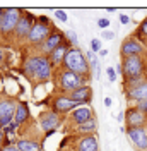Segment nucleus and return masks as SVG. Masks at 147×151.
<instances>
[{"label": "nucleus", "instance_id": "obj_1", "mask_svg": "<svg viewBox=\"0 0 147 151\" xmlns=\"http://www.w3.org/2000/svg\"><path fill=\"white\" fill-rule=\"evenodd\" d=\"M56 69L53 67L51 60L48 55H41V53H31L24 58L22 62V72L24 76L34 81V83H46L53 77V72Z\"/></svg>", "mask_w": 147, "mask_h": 151}, {"label": "nucleus", "instance_id": "obj_2", "mask_svg": "<svg viewBox=\"0 0 147 151\" xmlns=\"http://www.w3.org/2000/svg\"><path fill=\"white\" fill-rule=\"evenodd\" d=\"M87 81H89V77H82V76L72 72V70L64 69V67L56 69L55 83H56L58 91L64 93V94H69V93H72V91H75V89H79V88L86 86L87 84Z\"/></svg>", "mask_w": 147, "mask_h": 151}, {"label": "nucleus", "instance_id": "obj_3", "mask_svg": "<svg viewBox=\"0 0 147 151\" xmlns=\"http://www.w3.org/2000/svg\"><path fill=\"white\" fill-rule=\"evenodd\" d=\"M62 67L67 69V70H72V72H75L79 76H82V77H91V67H89L87 57L81 50V47H72L69 50Z\"/></svg>", "mask_w": 147, "mask_h": 151}, {"label": "nucleus", "instance_id": "obj_4", "mask_svg": "<svg viewBox=\"0 0 147 151\" xmlns=\"http://www.w3.org/2000/svg\"><path fill=\"white\" fill-rule=\"evenodd\" d=\"M21 16H22V9H17V7L0 9V35L12 36Z\"/></svg>", "mask_w": 147, "mask_h": 151}, {"label": "nucleus", "instance_id": "obj_5", "mask_svg": "<svg viewBox=\"0 0 147 151\" xmlns=\"http://www.w3.org/2000/svg\"><path fill=\"white\" fill-rule=\"evenodd\" d=\"M123 65V81H132V79H140L144 77L147 70V62L142 57H128L121 60Z\"/></svg>", "mask_w": 147, "mask_h": 151}, {"label": "nucleus", "instance_id": "obj_6", "mask_svg": "<svg viewBox=\"0 0 147 151\" xmlns=\"http://www.w3.org/2000/svg\"><path fill=\"white\" fill-rule=\"evenodd\" d=\"M75 108H79V105L75 103L69 94L58 93V94H55V96L50 100V110L55 112V113H58V115H62V117L70 115Z\"/></svg>", "mask_w": 147, "mask_h": 151}, {"label": "nucleus", "instance_id": "obj_7", "mask_svg": "<svg viewBox=\"0 0 147 151\" xmlns=\"http://www.w3.org/2000/svg\"><path fill=\"white\" fill-rule=\"evenodd\" d=\"M53 28H55V26H46L43 22H38V19H36V22H34V26L31 29V33H29L28 38H26V43H28L29 47H33V48L38 50V48L48 40V36L51 35Z\"/></svg>", "mask_w": 147, "mask_h": 151}, {"label": "nucleus", "instance_id": "obj_8", "mask_svg": "<svg viewBox=\"0 0 147 151\" xmlns=\"http://www.w3.org/2000/svg\"><path fill=\"white\" fill-rule=\"evenodd\" d=\"M62 120H64L62 115L51 112V110H45V112L39 113V117H38V127L45 134H53L56 129L62 127V124H64Z\"/></svg>", "mask_w": 147, "mask_h": 151}, {"label": "nucleus", "instance_id": "obj_9", "mask_svg": "<svg viewBox=\"0 0 147 151\" xmlns=\"http://www.w3.org/2000/svg\"><path fill=\"white\" fill-rule=\"evenodd\" d=\"M36 19H38V16H34L33 12L22 10V16H21V19H19L17 26H16V31H14L12 36L21 40V41H26V38H28V35L31 33V29H33V26H34Z\"/></svg>", "mask_w": 147, "mask_h": 151}, {"label": "nucleus", "instance_id": "obj_10", "mask_svg": "<svg viewBox=\"0 0 147 151\" xmlns=\"http://www.w3.org/2000/svg\"><path fill=\"white\" fill-rule=\"evenodd\" d=\"M17 103L19 100H16L14 96H9V94L0 96V120H2V127L9 125L14 120V113H16Z\"/></svg>", "mask_w": 147, "mask_h": 151}, {"label": "nucleus", "instance_id": "obj_11", "mask_svg": "<svg viewBox=\"0 0 147 151\" xmlns=\"http://www.w3.org/2000/svg\"><path fill=\"white\" fill-rule=\"evenodd\" d=\"M146 52V45L140 43L135 36H128L127 40H123L121 47H120V57L128 58V57H142Z\"/></svg>", "mask_w": 147, "mask_h": 151}, {"label": "nucleus", "instance_id": "obj_12", "mask_svg": "<svg viewBox=\"0 0 147 151\" xmlns=\"http://www.w3.org/2000/svg\"><path fill=\"white\" fill-rule=\"evenodd\" d=\"M65 41H67V38H65L64 31L53 28V31H51V35L48 36V40H46V41L38 48V50H39V53H41V55H50L55 48H58L60 45H64Z\"/></svg>", "mask_w": 147, "mask_h": 151}, {"label": "nucleus", "instance_id": "obj_13", "mask_svg": "<svg viewBox=\"0 0 147 151\" xmlns=\"http://www.w3.org/2000/svg\"><path fill=\"white\" fill-rule=\"evenodd\" d=\"M128 141L137 151H147V127H133L125 131Z\"/></svg>", "mask_w": 147, "mask_h": 151}, {"label": "nucleus", "instance_id": "obj_14", "mask_svg": "<svg viewBox=\"0 0 147 151\" xmlns=\"http://www.w3.org/2000/svg\"><path fill=\"white\" fill-rule=\"evenodd\" d=\"M146 125H147V113H144L140 108L132 106L125 112V129L146 127Z\"/></svg>", "mask_w": 147, "mask_h": 151}, {"label": "nucleus", "instance_id": "obj_15", "mask_svg": "<svg viewBox=\"0 0 147 151\" xmlns=\"http://www.w3.org/2000/svg\"><path fill=\"white\" fill-rule=\"evenodd\" d=\"M94 117H96V115H94L92 105H84V106L75 108V110L69 115V120H70V124H74V125H79V124L89 122V120L94 119Z\"/></svg>", "mask_w": 147, "mask_h": 151}, {"label": "nucleus", "instance_id": "obj_16", "mask_svg": "<svg viewBox=\"0 0 147 151\" xmlns=\"http://www.w3.org/2000/svg\"><path fill=\"white\" fill-rule=\"evenodd\" d=\"M69 96H70L79 106H84V105H91L92 103L94 91H92V88L89 84H86V86H82V88H79V89L72 91V93H69Z\"/></svg>", "mask_w": 147, "mask_h": 151}, {"label": "nucleus", "instance_id": "obj_17", "mask_svg": "<svg viewBox=\"0 0 147 151\" xmlns=\"http://www.w3.org/2000/svg\"><path fill=\"white\" fill-rule=\"evenodd\" d=\"M72 150L74 151H99V141H98L96 134L81 136V137H77Z\"/></svg>", "mask_w": 147, "mask_h": 151}, {"label": "nucleus", "instance_id": "obj_18", "mask_svg": "<svg viewBox=\"0 0 147 151\" xmlns=\"http://www.w3.org/2000/svg\"><path fill=\"white\" fill-rule=\"evenodd\" d=\"M70 48H72V47H70V43H69V41H65L64 45H60L58 48H55V50L48 55L55 69H60V67L64 65V60H65V57H67V53H69V50H70Z\"/></svg>", "mask_w": 147, "mask_h": 151}, {"label": "nucleus", "instance_id": "obj_19", "mask_svg": "<svg viewBox=\"0 0 147 151\" xmlns=\"http://www.w3.org/2000/svg\"><path fill=\"white\" fill-rule=\"evenodd\" d=\"M31 120V110H29V105L26 101H19L17 108H16V113H14V122L17 124L19 127L26 125V124Z\"/></svg>", "mask_w": 147, "mask_h": 151}, {"label": "nucleus", "instance_id": "obj_20", "mask_svg": "<svg viewBox=\"0 0 147 151\" xmlns=\"http://www.w3.org/2000/svg\"><path fill=\"white\" fill-rule=\"evenodd\" d=\"M125 93H127V100H128V101H133V103L146 101V100H147V81L144 83V84L133 88V89L125 91Z\"/></svg>", "mask_w": 147, "mask_h": 151}, {"label": "nucleus", "instance_id": "obj_21", "mask_svg": "<svg viewBox=\"0 0 147 151\" xmlns=\"http://www.w3.org/2000/svg\"><path fill=\"white\" fill-rule=\"evenodd\" d=\"M96 131H98V120H96V117L91 119L89 122L74 125V132L75 134H81V136H91V134H96Z\"/></svg>", "mask_w": 147, "mask_h": 151}, {"label": "nucleus", "instance_id": "obj_22", "mask_svg": "<svg viewBox=\"0 0 147 151\" xmlns=\"http://www.w3.org/2000/svg\"><path fill=\"white\" fill-rule=\"evenodd\" d=\"M16 146L21 151H41V144L36 139H28V137H19L16 139Z\"/></svg>", "mask_w": 147, "mask_h": 151}, {"label": "nucleus", "instance_id": "obj_23", "mask_svg": "<svg viewBox=\"0 0 147 151\" xmlns=\"http://www.w3.org/2000/svg\"><path fill=\"white\" fill-rule=\"evenodd\" d=\"M86 57H87V62H89V67H91V76L94 79H98L99 72H101V69H99V58H98L96 53H92L91 50L86 52Z\"/></svg>", "mask_w": 147, "mask_h": 151}, {"label": "nucleus", "instance_id": "obj_24", "mask_svg": "<svg viewBox=\"0 0 147 151\" xmlns=\"http://www.w3.org/2000/svg\"><path fill=\"white\" fill-rule=\"evenodd\" d=\"M65 38H67V41L70 43V47H79V41H77V33H75V31H72V29L65 31Z\"/></svg>", "mask_w": 147, "mask_h": 151}, {"label": "nucleus", "instance_id": "obj_25", "mask_svg": "<svg viewBox=\"0 0 147 151\" xmlns=\"http://www.w3.org/2000/svg\"><path fill=\"white\" fill-rule=\"evenodd\" d=\"M89 50H91L92 53H96V55H98V53H99V52L103 50V47H101V40H99V38H92L91 43H89Z\"/></svg>", "mask_w": 147, "mask_h": 151}, {"label": "nucleus", "instance_id": "obj_26", "mask_svg": "<svg viewBox=\"0 0 147 151\" xmlns=\"http://www.w3.org/2000/svg\"><path fill=\"white\" fill-rule=\"evenodd\" d=\"M0 151H21V150L16 146V141H10L9 137H7V139L4 141V144H2V150Z\"/></svg>", "mask_w": 147, "mask_h": 151}, {"label": "nucleus", "instance_id": "obj_27", "mask_svg": "<svg viewBox=\"0 0 147 151\" xmlns=\"http://www.w3.org/2000/svg\"><path fill=\"white\" fill-rule=\"evenodd\" d=\"M19 129V125L16 122H14V120H12V122L9 124V125H5V127H2V131H4V134H5V136H7V137H9V136H12V134H14V132L17 131Z\"/></svg>", "mask_w": 147, "mask_h": 151}, {"label": "nucleus", "instance_id": "obj_28", "mask_svg": "<svg viewBox=\"0 0 147 151\" xmlns=\"http://www.w3.org/2000/svg\"><path fill=\"white\" fill-rule=\"evenodd\" d=\"M110 24H111V21L108 17H99L98 19V28L103 29V31H106V29L110 28Z\"/></svg>", "mask_w": 147, "mask_h": 151}, {"label": "nucleus", "instance_id": "obj_29", "mask_svg": "<svg viewBox=\"0 0 147 151\" xmlns=\"http://www.w3.org/2000/svg\"><path fill=\"white\" fill-rule=\"evenodd\" d=\"M55 17L58 19V21H62V22H67L69 21V16H67V12L62 9H56L55 10Z\"/></svg>", "mask_w": 147, "mask_h": 151}, {"label": "nucleus", "instance_id": "obj_30", "mask_svg": "<svg viewBox=\"0 0 147 151\" xmlns=\"http://www.w3.org/2000/svg\"><path fill=\"white\" fill-rule=\"evenodd\" d=\"M106 74L110 77V83H115L116 81V70H115V67H108L106 69Z\"/></svg>", "mask_w": 147, "mask_h": 151}, {"label": "nucleus", "instance_id": "obj_31", "mask_svg": "<svg viewBox=\"0 0 147 151\" xmlns=\"http://www.w3.org/2000/svg\"><path fill=\"white\" fill-rule=\"evenodd\" d=\"M103 40H108V41H113V40H115V31H110V29L103 31Z\"/></svg>", "mask_w": 147, "mask_h": 151}, {"label": "nucleus", "instance_id": "obj_32", "mask_svg": "<svg viewBox=\"0 0 147 151\" xmlns=\"http://www.w3.org/2000/svg\"><path fill=\"white\" fill-rule=\"evenodd\" d=\"M135 106H137V108H140L144 113H147V100H146V101H140V103H137Z\"/></svg>", "mask_w": 147, "mask_h": 151}, {"label": "nucleus", "instance_id": "obj_33", "mask_svg": "<svg viewBox=\"0 0 147 151\" xmlns=\"http://www.w3.org/2000/svg\"><path fill=\"white\" fill-rule=\"evenodd\" d=\"M118 17H120V22H121V24H128L130 22V17L128 16H125V14H120Z\"/></svg>", "mask_w": 147, "mask_h": 151}, {"label": "nucleus", "instance_id": "obj_34", "mask_svg": "<svg viewBox=\"0 0 147 151\" xmlns=\"http://www.w3.org/2000/svg\"><path fill=\"white\" fill-rule=\"evenodd\" d=\"M111 105H113V100H111V98H108V96H106V98H104V106H106V108H110Z\"/></svg>", "mask_w": 147, "mask_h": 151}, {"label": "nucleus", "instance_id": "obj_35", "mask_svg": "<svg viewBox=\"0 0 147 151\" xmlns=\"http://www.w3.org/2000/svg\"><path fill=\"white\" fill-rule=\"evenodd\" d=\"M5 139H7V136H5V134H4V131L0 129V146L4 144V141H5Z\"/></svg>", "mask_w": 147, "mask_h": 151}, {"label": "nucleus", "instance_id": "obj_36", "mask_svg": "<svg viewBox=\"0 0 147 151\" xmlns=\"http://www.w3.org/2000/svg\"><path fill=\"white\" fill-rule=\"evenodd\" d=\"M115 70H116V74H121V76H123V65H121V64H118V65L115 67Z\"/></svg>", "mask_w": 147, "mask_h": 151}, {"label": "nucleus", "instance_id": "obj_37", "mask_svg": "<svg viewBox=\"0 0 147 151\" xmlns=\"http://www.w3.org/2000/svg\"><path fill=\"white\" fill-rule=\"evenodd\" d=\"M116 119H118V122H125V112H120Z\"/></svg>", "mask_w": 147, "mask_h": 151}, {"label": "nucleus", "instance_id": "obj_38", "mask_svg": "<svg viewBox=\"0 0 147 151\" xmlns=\"http://www.w3.org/2000/svg\"><path fill=\"white\" fill-rule=\"evenodd\" d=\"M108 53H110V52H108L106 48H103V50H101V52H99V53H98V55H99V57H106V55H108Z\"/></svg>", "mask_w": 147, "mask_h": 151}, {"label": "nucleus", "instance_id": "obj_39", "mask_svg": "<svg viewBox=\"0 0 147 151\" xmlns=\"http://www.w3.org/2000/svg\"><path fill=\"white\" fill-rule=\"evenodd\" d=\"M2 60H4V52H0V65H2Z\"/></svg>", "mask_w": 147, "mask_h": 151}, {"label": "nucleus", "instance_id": "obj_40", "mask_svg": "<svg viewBox=\"0 0 147 151\" xmlns=\"http://www.w3.org/2000/svg\"><path fill=\"white\" fill-rule=\"evenodd\" d=\"M146 52H147V41H146Z\"/></svg>", "mask_w": 147, "mask_h": 151}, {"label": "nucleus", "instance_id": "obj_41", "mask_svg": "<svg viewBox=\"0 0 147 151\" xmlns=\"http://www.w3.org/2000/svg\"><path fill=\"white\" fill-rule=\"evenodd\" d=\"M0 129H2V120H0Z\"/></svg>", "mask_w": 147, "mask_h": 151}, {"label": "nucleus", "instance_id": "obj_42", "mask_svg": "<svg viewBox=\"0 0 147 151\" xmlns=\"http://www.w3.org/2000/svg\"><path fill=\"white\" fill-rule=\"evenodd\" d=\"M0 150H2V146H0Z\"/></svg>", "mask_w": 147, "mask_h": 151}]
</instances>
